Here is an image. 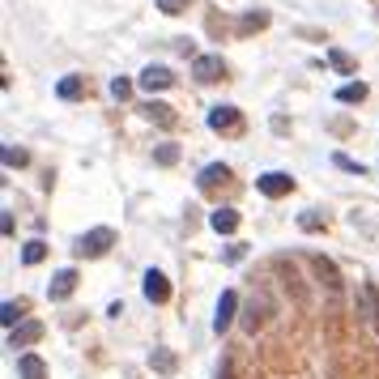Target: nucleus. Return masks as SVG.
Instances as JSON below:
<instances>
[{
  "label": "nucleus",
  "mask_w": 379,
  "mask_h": 379,
  "mask_svg": "<svg viewBox=\"0 0 379 379\" xmlns=\"http://www.w3.org/2000/svg\"><path fill=\"white\" fill-rule=\"evenodd\" d=\"M115 247V230L111 226H94V230H85L77 243H73V256L77 260H98V256H107Z\"/></svg>",
  "instance_id": "obj_1"
},
{
  "label": "nucleus",
  "mask_w": 379,
  "mask_h": 379,
  "mask_svg": "<svg viewBox=\"0 0 379 379\" xmlns=\"http://www.w3.org/2000/svg\"><path fill=\"white\" fill-rule=\"evenodd\" d=\"M256 188H260V196L282 201V196H290V192H294V175H286V171H265V175L256 179Z\"/></svg>",
  "instance_id": "obj_2"
},
{
  "label": "nucleus",
  "mask_w": 379,
  "mask_h": 379,
  "mask_svg": "<svg viewBox=\"0 0 379 379\" xmlns=\"http://www.w3.org/2000/svg\"><path fill=\"white\" fill-rule=\"evenodd\" d=\"M192 77H196L201 85H213V81L226 77V60H222V55H196V60H192Z\"/></svg>",
  "instance_id": "obj_3"
},
{
  "label": "nucleus",
  "mask_w": 379,
  "mask_h": 379,
  "mask_svg": "<svg viewBox=\"0 0 379 379\" xmlns=\"http://www.w3.org/2000/svg\"><path fill=\"white\" fill-rule=\"evenodd\" d=\"M209 128H213V132H230V137H235V132H243V111H239V107H230V102H226V107H213V111H209Z\"/></svg>",
  "instance_id": "obj_4"
},
{
  "label": "nucleus",
  "mask_w": 379,
  "mask_h": 379,
  "mask_svg": "<svg viewBox=\"0 0 379 379\" xmlns=\"http://www.w3.org/2000/svg\"><path fill=\"white\" fill-rule=\"evenodd\" d=\"M141 290H145V299H149L154 307H162V303L171 299V282H166V273H158V269H145Z\"/></svg>",
  "instance_id": "obj_5"
},
{
  "label": "nucleus",
  "mask_w": 379,
  "mask_h": 379,
  "mask_svg": "<svg viewBox=\"0 0 379 379\" xmlns=\"http://www.w3.org/2000/svg\"><path fill=\"white\" fill-rule=\"evenodd\" d=\"M137 81H141V90H145V94H158V90H171V85H175V73H171L166 64H149Z\"/></svg>",
  "instance_id": "obj_6"
},
{
  "label": "nucleus",
  "mask_w": 379,
  "mask_h": 379,
  "mask_svg": "<svg viewBox=\"0 0 379 379\" xmlns=\"http://www.w3.org/2000/svg\"><path fill=\"white\" fill-rule=\"evenodd\" d=\"M226 183H230V166H226V162H209V166L196 175V188H201L205 196L218 192V188H226Z\"/></svg>",
  "instance_id": "obj_7"
},
{
  "label": "nucleus",
  "mask_w": 379,
  "mask_h": 379,
  "mask_svg": "<svg viewBox=\"0 0 379 379\" xmlns=\"http://www.w3.org/2000/svg\"><path fill=\"white\" fill-rule=\"evenodd\" d=\"M73 290H77V269H60V273L47 282V299H51V303H68Z\"/></svg>",
  "instance_id": "obj_8"
},
{
  "label": "nucleus",
  "mask_w": 379,
  "mask_h": 379,
  "mask_svg": "<svg viewBox=\"0 0 379 379\" xmlns=\"http://www.w3.org/2000/svg\"><path fill=\"white\" fill-rule=\"evenodd\" d=\"M235 311H239V294L235 290H222V299H218V311H213V333L222 337L230 324H235Z\"/></svg>",
  "instance_id": "obj_9"
},
{
  "label": "nucleus",
  "mask_w": 379,
  "mask_h": 379,
  "mask_svg": "<svg viewBox=\"0 0 379 379\" xmlns=\"http://www.w3.org/2000/svg\"><path fill=\"white\" fill-rule=\"evenodd\" d=\"M38 337H43V324L38 320H21L17 329H9V350H30Z\"/></svg>",
  "instance_id": "obj_10"
},
{
  "label": "nucleus",
  "mask_w": 379,
  "mask_h": 379,
  "mask_svg": "<svg viewBox=\"0 0 379 379\" xmlns=\"http://www.w3.org/2000/svg\"><path fill=\"white\" fill-rule=\"evenodd\" d=\"M55 98H64V102H77V98H85V77H77V73L60 77V81H55Z\"/></svg>",
  "instance_id": "obj_11"
},
{
  "label": "nucleus",
  "mask_w": 379,
  "mask_h": 379,
  "mask_svg": "<svg viewBox=\"0 0 379 379\" xmlns=\"http://www.w3.org/2000/svg\"><path fill=\"white\" fill-rule=\"evenodd\" d=\"M239 222H243V218H239V209H230V205L209 213V226H213L218 235H235V230H239Z\"/></svg>",
  "instance_id": "obj_12"
},
{
  "label": "nucleus",
  "mask_w": 379,
  "mask_h": 379,
  "mask_svg": "<svg viewBox=\"0 0 379 379\" xmlns=\"http://www.w3.org/2000/svg\"><path fill=\"white\" fill-rule=\"evenodd\" d=\"M141 115H145V119H154V124H162V128H171V124H175V107H171V102H158V98H149V102L141 107Z\"/></svg>",
  "instance_id": "obj_13"
},
{
  "label": "nucleus",
  "mask_w": 379,
  "mask_h": 379,
  "mask_svg": "<svg viewBox=\"0 0 379 379\" xmlns=\"http://www.w3.org/2000/svg\"><path fill=\"white\" fill-rule=\"evenodd\" d=\"M149 367H154L158 375H175V371H179V358H175V350H166V346H158V350L149 354Z\"/></svg>",
  "instance_id": "obj_14"
},
{
  "label": "nucleus",
  "mask_w": 379,
  "mask_h": 379,
  "mask_svg": "<svg viewBox=\"0 0 379 379\" xmlns=\"http://www.w3.org/2000/svg\"><path fill=\"white\" fill-rule=\"evenodd\" d=\"M17 375L21 379H47V367H43L38 354H21V358H17Z\"/></svg>",
  "instance_id": "obj_15"
},
{
  "label": "nucleus",
  "mask_w": 379,
  "mask_h": 379,
  "mask_svg": "<svg viewBox=\"0 0 379 379\" xmlns=\"http://www.w3.org/2000/svg\"><path fill=\"white\" fill-rule=\"evenodd\" d=\"M329 64H333L337 73H346V77H354V73H358V60H354L350 51H341V47H329Z\"/></svg>",
  "instance_id": "obj_16"
},
{
  "label": "nucleus",
  "mask_w": 379,
  "mask_h": 379,
  "mask_svg": "<svg viewBox=\"0 0 379 379\" xmlns=\"http://www.w3.org/2000/svg\"><path fill=\"white\" fill-rule=\"evenodd\" d=\"M367 98V81H346L341 90H337V102H346V107H354V102H363Z\"/></svg>",
  "instance_id": "obj_17"
},
{
  "label": "nucleus",
  "mask_w": 379,
  "mask_h": 379,
  "mask_svg": "<svg viewBox=\"0 0 379 379\" xmlns=\"http://www.w3.org/2000/svg\"><path fill=\"white\" fill-rule=\"evenodd\" d=\"M265 26H269V13H265V9L239 17V34H256V30H265Z\"/></svg>",
  "instance_id": "obj_18"
},
{
  "label": "nucleus",
  "mask_w": 379,
  "mask_h": 379,
  "mask_svg": "<svg viewBox=\"0 0 379 379\" xmlns=\"http://www.w3.org/2000/svg\"><path fill=\"white\" fill-rule=\"evenodd\" d=\"M299 226H303L307 235H320V230L329 226V218H324L320 209H303V213H299Z\"/></svg>",
  "instance_id": "obj_19"
},
{
  "label": "nucleus",
  "mask_w": 379,
  "mask_h": 379,
  "mask_svg": "<svg viewBox=\"0 0 379 379\" xmlns=\"http://www.w3.org/2000/svg\"><path fill=\"white\" fill-rule=\"evenodd\" d=\"M47 256V243L43 239H30V243H21V265H38Z\"/></svg>",
  "instance_id": "obj_20"
},
{
  "label": "nucleus",
  "mask_w": 379,
  "mask_h": 379,
  "mask_svg": "<svg viewBox=\"0 0 379 379\" xmlns=\"http://www.w3.org/2000/svg\"><path fill=\"white\" fill-rule=\"evenodd\" d=\"M21 316H26V303H4V307H0V324H4V329H17Z\"/></svg>",
  "instance_id": "obj_21"
},
{
  "label": "nucleus",
  "mask_w": 379,
  "mask_h": 379,
  "mask_svg": "<svg viewBox=\"0 0 379 379\" xmlns=\"http://www.w3.org/2000/svg\"><path fill=\"white\" fill-rule=\"evenodd\" d=\"M154 162H158V166H175V162H179V145H171V141L158 145V149H154Z\"/></svg>",
  "instance_id": "obj_22"
},
{
  "label": "nucleus",
  "mask_w": 379,
  "mask_h": 379,
  "mask_svg": "<svg viewBox=\"0 0 379 379\" xmlns=\"http://www.w3.org/2000/svg\"><path fill=\"white\" fill-rule=\"evenodd\" d=\"M311 265H316V273H320V277H329V286H333V290L341 286V282H337V269H333L324 256H311Z\"/></svg>",
  "instance_id": "obj_23"
},
{
  "label": "nucleus",
  "mask_w": 379,
  "mask_h": 379,
  "mask_svg": "<svg viewBox=\"0 0 379 379\" xmlns=\"http://www.w3.org/2000/svg\"><path fill=\"white\" fill-rule=\"evenodd\" d=\"M128 94H132V81H128V77H111V98H115V102H124Z\"/></svg>",
  "instance_id": "obj_24"
},
{
  "label": "nucleus",
  "mask_w": 379,
  "mask_h": 379,
  "mask_svg": "<svg viewBox=\"0 0 379 379\" xmlns=\"http://www.w3.org/2000/svg\"><path fill=\"white\" fill-rule=\"evenodd\" d=\"M30 162V154L26 149H17V145H4V166H26Z\"/></svg>",
  "instance_id": "obj_25"
},
{
  "label": "nucleus",
  "mask_w": 379,
  "mask_h": 379,
  "mask_svg": "<svg viewBox=\"0 0 379 379\" xmlns=\"http://www.w3.org/2000/svg\"><path fill=\"white\" fill-rule=\"evenodd\" d=\"M188 4H196V0H158V9H162L166 17H179V13H188Z\"/></svg>",
  "instance_id": "obj_26"
},
{
  "label": "nucleus",
  "mask_w": 379,
  "mask_h": 379,
  "mask_svg": "<svg viewBox=\"0 0 379 379\" xmlns=\"http://www.w3.org/2000/svg\"><path fill=\"white\" fill-rule=\"evenodd\" d=\"M363 299L371 303V316H375V329H379V286H371V282H367V286H363Z\"/></svg>",
  "instance_id": "obj_27"
},
{
  "label": "nucleus",
  "mask_w": 379,
  "mask_h": 379,
  "mask_svg": "<svg viewBox=\"0 0 379 379\" xmlns=\"http://www.w3.org/2000/svg\"><path fill=\"white\" fill-rule=\"evenodd\" d=\"M333 162H337L341 171H350V175H363V171H367L363 162H354V158H346V154H333Z\"/></svg>",
  "instance_id": "obj_28"
},
{
  "label": "nucleus",
  "mask_w": 379,
  "mask_h": 379,
  "mask_svg": "<svg viewBox=\"0 0 379 379\" xmlns=\"http://www.w3.org/2000/svg\"><path fill=\"white\" fill-rule=\"evenodd\" d=\"M222 256H226V265H239V260L247 256V243H230V247H226Z\"/></svg>",
  "instance_id": "obj_29"
},
{
  "label": "nucleus",
  "mask_w": 379,
  "mask_h": 379,
  "mask_svg": "<svg viewBox=\"0 0 379 379\" xmlns=\"http://www.w3.org/2000/svg\"><path fill=\"white\" fill-rule=\"evenodd\" d=\"M218 379H235V367H230V363H222V367H218Z\"/></svg>",
  "instance_id": "obj_30"
}]
</instances>
